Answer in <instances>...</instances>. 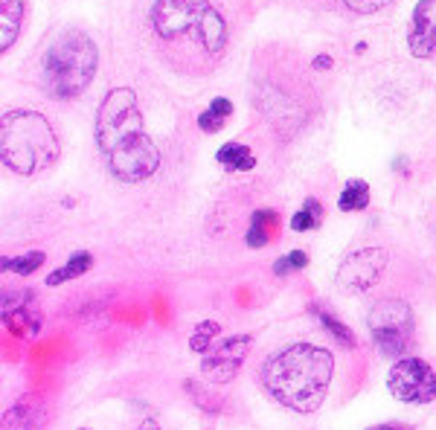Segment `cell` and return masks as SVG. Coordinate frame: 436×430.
Masks as SVG:
<instances>
[{
	"label": "cell",
	"instance_id": "25",
	"mask_svg": "<svg viewBox=\"0 0 436 430\" xmlns=\"http://www.w3.org/2000/svg\"><path fill=\"white\" fill-rule=\"evenodd\" d=\"M370 430H407V427H399V424H381V427H370Z\"/></svg>",
	"mask_w": 436,
	"mask_h": 430
},
{
	"label": "cell",
	"instance_id": "2",
	"mask_svg": "<svg viewBox=\"0 0 436 430\" xmlns=\"http://www.w3.org/2000/svg\"><path fill=\"white\" fill-rule=\"evenodd\" d=\"M96 140L108 169L120 180H146L158 172L160 148L143 128L137 96L129 88L111 90L96 114Z\"/></svg>",
	"mask_w": 436,
	"mask_h": 430
},
{
	"label": "cell",
	"instance_id": "8",
	"mask_svg": "<svg viewBox=\"0 0 436 430\" xmlns=\"http://www.w3.org/2000/svg\"><path fill=\"white\" fill-rule=\"evenodd\" d=\"M387 268V251L381 247H363V251L343 259L337 268V285L343 291H367L378 282V276Z\"/></svg>",
	"mask_w": 436,
	"mask_h": 430
},
{
	"label": "cell",
	"instance_id": "23",
	"mask_svg": "<svg viewBox=\"0 0 436 430\" xmlns=\"http://www.w3.org/2000/svg\"><path fill=\"white\" fill-rule=\"evenodd\" d=\"M343 3L352 12H358V15H370V12H378L387 3H392V0H343Z\"/></svg>",
	"mask_w": 436,
	"mask_h": 430
},
{
	"label": "cell",
	"instance_id": "6",
	"mask_svg": "<svg viewBox=\"0 0 436 430\" xmlns=\"http://www.w3.org/2000/svg\"><path fill=\"white\" fill-rule=\"evenodd\" d=\"M370 329L384 355H401L413 340V311L401 300H384L370 311Z\"/></svg>",
	"mask_w": 436,
	"mask_h": 430
},
{
	"label": "cell",
	"instance_id": "18",
	"mask_svg": "<svg viewBox=\"0 0 436 430\" xmlns=\"http://www.w3.org/2000/svg\"><path fill=\"white\" fill-rule=\"evenodd\" d=\"M3 427H18V430H38V416L32 413V407H15L6 413Z\"/></svg>",
	"mask_w": 436,
	"mask_h": 430
},
{
	"label": "cell",
	"instance_id": "3",
	"mask_svg": "<svg viewBox=\"0 0 436 430\" xmlns=\"http://www.w3.org/2000/svg\"><path fill=\"white\" fill-rule=\"evenodd\" d=\"M334 360L314 343H291L262 367V384L271 398L294 413H314L329 393Z\"/></svg>",
	"mask_w": 436,
	"mask_h": 430
},
{
	"label": "cell",
	"instance_id": "1",
	"mask_svg": "<svg viewBox=\"0 0 436 430\" xmlns=\"http://www.w3.org/2000/svg\"><path fill=\"white\" fill-rule=\"evenodd\" d=\"M151 32L160 59L180 76L213 73L227 50V21L209 0H158Z\"/></svg>",
	"mask_w": 436,
	"mask_h": 430
},
{
	"label": "cell",
	"instance_id": "16",
	"mask_svg": "<svg viewBox=\"0 0 436 430\" xmlns=\"http://www.w3.org/2000/svg\"><path fill=\"white\" fill-rule=\"evenodd\" d=\"M230 114H233V105H230V99H216V102L209 105V108L204 110V114H201L198 126H201L207 134H213V131L224 128V122L230 119Z\"/></svg>",
	"mask_w": 436,
	"mask_h": 430
},
{
	"label": "cell",
	"instance_id": "24",
	"mask_svg": "<svg viewBox=\"0 0 436 430\" xmlns=\"http://www.w3.org/2000/svg\"><path fill=\"white\" fill-rule=\"evenodd\" d=\"M314 67H332V59H326V55H320V59H314Z\"/></svg>",
	"mask_w": 436,
	"mask_h": 430
},
{
	"label": "cell",
	"instance_id": "7",
	"mask_svg": "<svg viewBox=\"0 0 436 430\" xmlns=\"http://www.w3.org/2000/svg\"><path fill=\"white\" fill-rule=\"evenodd\" d=\"M390 390L396 398L410 404H428L436 398V372L419 358H404L390 369Z\"/></svg>",
	"mask_w": 436,
	"mask_h": 430
},
{
	"label": "cell",
	"instance_id": "19",
	"mask_svg": "<svg viewBox=\"0 0 436 430\" xmlns=\"http://www.w3.org/2000/svg\"><path fill=\"white\" fill-rule=\"evenodd\" d=\"M41 265H44V253H38V251H35V253H26V256H21V259H6V262H3L6 271H18L21 276L38 271Z\"/></svg>",
	"mask_w": 436,
	"mask_h": 430
},
{
	"label": "cell",
	"instance_id": "4",
	"mask_svg": "<svg viewBox=\"0 0 436 430\" xmlns=\"http://www.w3.org/2000/svg\"><path fill=\"white\" fill-rule=\"evenodd\" d=\"M3 163L18 175H35L59 160V140L50 122L35 110H12L0 122Z\"/></svg>",
	"mask_w": 436,
	"mask_h": 430
},
{
	"label": "cell",
	"instance_id": "14",
	"mask_svg": "<svg viewBox=\"0 0 436 430\" xmlns=\"http://www.w3.org/2000/svg\"><path fill=\"white\" fill-rule=\"evenodd\" d=\"M218 163L227 166V169L247 172V169H253V155H250V148L242 146V143H227L224 148H218Z\"/></svg>",
	"mask_w": 436,
	"mask_h": 430
},
{
	"label": "cell",
	"instance_id": "13",
	"mask_svg": "<svg viewBox=\"0 0 436 430\" xmlns=\"http://www.w3.org/2000/svg\"><path fill=\"white\" fill-rule=\"evenodd\" d=\"M337 204H341L343 213L367 210V204H370V186L363 184V180H349V184L343 186V192H341V198H337Z\"/></svg>",
	"mask_w": 436,
	"mask_h": 430
},
{
	"label": "cell",
	"instance_id": "15",
	"mask_svg": "<svg viewBox=\"0 0 436 430\" xmlns=\"http://www.w3.org/2000/svg\"><path fill=\"white\" fill-rule=\"evenodd\" d=\"M93 265V259H91V253H76L73 259L67 262L64 268H59V271H53L50 276H47V285H61V282H67V280H76V276H82L84 271H88Z\"/></svg>",
	"mask_w": 436,
	"mask_h": 430
},
{
	"label": "cell",
	"instance_id": "20",
	"mask_svg": "<svg viewBox=\"0 0 436 430\" xmlns=\"http://www.w3.org/2000/svg\"><path fill=\"white\" fill-rule=\"evenodd\" d=\"M320 320H323V326H326V329L332 331V335H334L337 340H341L343 346H349V349H352V346H355V338H352V331H349V329H343V326L337 323L334 317H329V314H320Z\"/></svg>",
	"mask_w": 436,
	"mask_h": 430
},
{
	"label": "cell",
	"instance_id": "11",
	"mask_svg": "<svg viewBox=\"0 0 436 430\" xmlns=\"http://www.w3.org/2000/svg\"><path fill=\"white\" fill-rule=\"evenodd\" d=\"M0 26H3L0 44H3V50H9L23 26V0H0Z\"/></svg>",
	"mask_w": 436,
	"mask_h": 430
},
{
	"label": "cell",
	"instance_id": "22",
	"mask_svg": "<svg viewBox=\"0 0 436 430\" xmlns=\"http://www.w3.org/2000/svg\"><path fill=\"white\" fill-rule=\"evenodd\" d=\"M308 265V256L303 253V251H294V253H288L285 259H279L276 265H274V271L276 273H288V271H294V268H305Z\"/></svg>",
	"mask_w": 436,
	"mask_h": 430
},
{
	"label": "cell",
	"instance_id": "10",
	"mask_svg": "<svg viewBox=\"0 0 436 430\" xmlns=\"http://www.w3.org/2000/svg\"><path fill=\"white\" fill-rule=\"evenodd\" d=\"M407 41H410V52L421 55V59L436 52V0H421L416 6Z\"/></svg>",
	"mask_w": 436,
	"mask_h": 430
},
{
	"label": "cell",
	"instance_id": "21",
	"mask_svg": "<svg viewBox=\"0 0 436 430\" xmlns=\"http://www.w3.org/2000/svg\"><path fill=\"white\" fill-rule=\"evenodd\" d=\"M216 335H218V326L216 323H201L198 331H195V338H192V349L195 352H204L207 346H209V340H213Z\"/></svg>",
	"mask_w": 436,
	"mask_h": 430
},
{
	"label": "cell",
	"instance_id": "12",
	"mask_svg": "<svg viewBox=\"0 0 436 430\" xmlns=\"http://www.w3.org/2000/svg\"><path fill=\"white\" fill-rule=\"evenodd\" d=\"M276 233H279V213H274V210H259V213H253V218H250L247 244H250V247H265Z\"/></svg>",
	"mask_w": 436,
	"mask_h": 430
},
{
	"label": "cell",
	"instance_id": "9",
	"mask_svg": "<svg viewBox=\"0 0 436 430\" xmlns=\"http://www.w3.org/2000/svg\"><path fill=\"white\" fill-rule=\"evenodd\" d=\"M247 346H250L247 335L245 338H233V340H227L224 346H218L213 355L204 358V364H201L204 375L213 378V381H230L236 372H238V367H242Z\"/></svg>",
	"mask_w": 436,
	"mask_h": 430
},
{
	"label": "cell",
	"instance_id": "17",
	"mask_svg": "<svg viewBox=\"0 0 436 430\" xmlns=\"http://www.w3.org/2000/svg\"><path fill=\"white\" fill-rule=\"evenodd\" d=\"M320 221H323V206H320L314 198H308L303 210L291 218V227L297 230V233H303V230H317Z\"/></svg>",
	"mask_w": 436,
	"mask_h": 430
},
{
	"label": "cell",
	"instance_id": "5",
	"mask_svg": "<svg viewBox=\"0 0 436 430\" xmlns=\"http://www.w3.org/2000/svg\"><path fill=\"white\" fill-rule=\"evenodd\" d=\"M96 73V44L91 35L67 30L50 44L41 61V85L53 99H76Z\"/></svg>",
	"mask_w": 436,
	"mask_h": 430
}]
</instances>
